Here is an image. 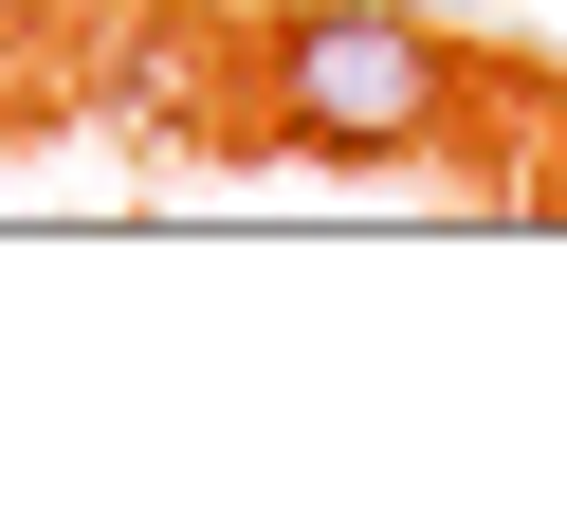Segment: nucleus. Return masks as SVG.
Instances as JSON below:
<instances>
[{
    "label": "nucleus",
    "mask_w": 567,
    "mask_h": 531,
    "mask_svg": "<svg viewBox=\"0 0 567 531\" xmlns=\"http://www.w3.org/2000/svg\"><path fill=\"white\" fill-rule=\"evenodd\" d=\"M476 111H494V74L421 0H275L238 38V129L293 165H440Z\"/></svg>",
    "instance_id": "obj_1"
},
{
    "label": "nucleus",
    "mask_w": 567,
    "mask_h": 531,
    "mask_svg": "<svg viewBox=\"0 0 567 531\" xmlns=\"http://www.w3.org/2000/svg\"><path fill=\"white\" fill-rule=\"evenodd\" d=\"M530 202L567 221V92H549V147H530Z\"/></svg>",
    "instance_id": "obj_2"
}]
</instances>
